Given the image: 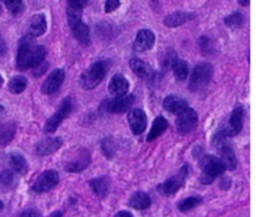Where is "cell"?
<instances>
[{"label":"cell","instance_id":"obj_43","mask_svg":"<svg viewBox=\"0 0 259 217\" xmlns=\"http://www.w3.org/2000/svg\"><path fill=\"white\" fill-rule=\"evenodd\" d=\"M2 85H3V77L0 76V87H2Z\"/></svg>","mask_w":259,"mask_h":217},{"label":"cell","instance_id":"obj_40","mask_svg":"<svg viewBox=\"0 0 259 217\" xmlns=\"http://www.w3.org/2000/svg\"><path fill=\"white\" fill-rule=\"evenodd\" d=\"M238 3H239L242 7H248V4H249V0H238Z\"/></svg>","mask_w":259,"mask_h":217},{"label":"cell","instance_id":"obj_41","mask_svg":"<svg viewBox=\"0 0 259 217\" xmlns=\"http://www.w3.org/2000/svg\"><path fill=\"white\" fill-rule=\"evenodd\" d=\"M48 217H62V212H61V211H56V212H53V213L51 214V216H48Z\"/></svg>","mask_w":259,"mask_h":217},{"label":"cell","instance_id":"obj_8","mask_svg":"<svg viewBox=\"0 0 259 217\" xmlns=\"http://www.w3.org/2000/svg\"><path fill=\"white\" fill-rule=\"evenodd\" d=\"M72 110V102H71V98H66L62 103H61L60 108L46 121L45 125V131L46 133H55L57 130V128L60 126V124L62 123L63 119L67 118L68 114Z\"/></svg>","mask_w":259,"mask_h":217},{"label":"cell","instance_id":"obj_5","mask_svg":"<svg viewBox=\"0 0 259 217\" xmlns=\"http://www.w3.org/2000/svg\"><path fill=\"white\" fill-rule=\"evenodd\" d=\"M212 77V66L207 62H201L194 68L189 87L191 91H200L206 87Z\"/></svg>","mask_w":259,"mask_h":217},{"label":"cell","instance_id":"obj_44","mask_svg":"<svg viewBox=\"0 0 259 217\" xmlns=\"http://www.w3.org/2000/svg\"><path fill=\"white\" fill-rule=\"evenodd\" d=\"M0 14H2V7H0Z\"/></svg>","mask_w":259,"mask_h":217},{"label":"cell","instance_id":"obj_7","mask_svg":"<svg viewBox=\"0 0 259 217\" xmlns=\"http://www.w3.org/2000/svg\"><path fill=\"white\" fill-rule=\"evenodd\" d=\"M177 115L179 116H177L176 126L180 134H187L196 128L197 119L199 118H197V114L194 108L187 106L185 110H182L181 113L177 114Z\"/></svg>","mask_w":259,"mask_h":217},{"label":"cell","instance_id":"obj_9","mask_svg":"<svg viewBox=\"0 0 259 217\" xmlns=\"http://www.w3.org/2000/svg\"><path fill=\"white\" fill-rule=\"evenodd\" d=\"M187 174H189V167L185 166L184 168L180 171L179 174L171 177V178L167 179L164 183L158 186V191L161 192L162 194H164V196H172V194L176 193V192L184 186Z\"/></svg>","mask_w":259,"mask_h":217},{"label":"cell","instance_id":"obj_25","mask_svg":"<svg viewBox=\"0 0 259 217\" xmlns=\"http://www.w3.org/2000/svg\"><path fill=\"white\" fill-rule=\"evenodd\" d=\"M151 203V197L144 192H136L129 199V206L136 209H147Z\"/></svg>","mask_w":259,"mask_h":217},{"label":"cell","instance_id":"obj_24","mask_svg":"<svg viewBox=\"0 0 259 217\" xmlns=\"http://www.w3.org/2000/svg\"><path fill=\"white\" fill-rule=\"evenodd\" d=\"M89 164H90V154H89V151L82 150L80 153V156L77 158V160H72L68 164H66V171L76 173V172L83 171Z\"/></svg>","mask_w":259,"mask_h":217},{"label":"cell","instance_id":"obj_14","mask_svg":"<svg viewBox=\"0 0 259 217\" xmlns=\"http://www.w3.org/2000/svg\"><path fill=\"white\" fill-rule=\"evenodd\" d=\"M128 123L134 135H139L147 128V116L142 108H133L128 114Z\"/></svg>","mask_w":259,"mask_h":217},{"label":"cell","instance_id":"obj_30","mask_svg":"<svg viewBox=\"0 0 259 217\" xmlns=\"http://www.w3.org/2000/svg\"><path fill=\"white\" fill-rule=\"evenodd\" d=\"M201 197H189V198H185L184 201L180 202V203L177 204V207H179L180 211L187 212L190 211V209L195 208L196 206H199V204H201Z\"/></svg>","mask_w":259,"mask_h":217},{"label":"cell","instance_id":"obj_23","mask_svg":"<svg viewBox=\"0 0 259 217\" xmlns=\"http://www.w3.org/2000/svg\"><path fill=\"white\" fill-rule=\"evenodd\" d=\"M167 129H168V121H167L163 116H158V118L154 119L153 124H152L151 131H149L148 136H147V140L153 141L154 139L161 136Z\"/></svg>","mask_w":259,"mask_h":217},{"label":"cell","instance_id":"obj_11","mask_svg":"<svg viewBox=\"0 0 259 217\" xmlns=\"http://www.w3.org/2000/svg\"><path fill=\"white\" fill-rule=\"evenodd\" d=\"M243 124H244V108H243L242 105H239L232 113V116H230V120L228 123L227 128L223 131H220L219 134H222L225 138L227 136L237 135V134H239L242 131Z\"/></svg>","mask_w":259,"mask_h":217},{"label":"cell","instance_id":"obj_31","mask_svg":"<svg viewBox=\"0 0 259 217\" xmlns=\"http://www.w3.org/2000/svg\"><path fill=\"white\" fill-rule=\"evenodd\" d=\"M224 23L225 25L230 28H240L244 24V17H243L242 13H233V14L225 17Z\"/></svg>","mask_w":259,"mask_h":217},{"label":"cell","instance_id":"obj_3","mask_svg":"<svg viewBox=\"0 0 259 217\" xmlns=\"http://www.w3.org/2000/svg\"><path fill=\"white\" fill-rule=\"evenodd\" d=\"M108 71L109 65L106 61L93 63L81 76V85L86 90H93L96 86L100 85Z\"/></svg>","mask_w":259,"mask_h":217},{"label":"cell","instance_id":"obj_2","mask_svg":"<svg viewBox=\"0 0 259 217\" xmlns=\"http://www.w3.org/2000/svg\"><path fill=\"white\" fill-rule=\"evenodd\" d=\"M82 9H76V8H67V19L70 24L71 30L76 39L82 44H89L90 43V29L88 25L82 22L81 18Z\"/></svg>","mask_w":259,"mask_h":217},{"label":"cell","instance_id":"obj_10","mask_svg":"<svg viewBox=\"0 0 259 217\" xmlns=\"http://www.w3.org/2000/svg\"><path fill=\"white\" fill-rule=\"evenodd\" d=\"M224 139L225 136H223L222 134H219V138H215V141H218L217 149L219 150L220 159H222V161L224 163L225 168L233 171V169L237 168L238 166L237 156H235L234 150H233L232 146L228 143H225Z\"/></svg>","mask_w":259,"mask_h":217},{"label":"cell","instance_id":"obj_21","mask_svg":"<svg viewBox=\"0 0 259 217\" xmlns=\"http://www.w3.org/2000/svg\"><path fill=\"white\" fill-rule=\"evenodd\" d=\"M131 68L134 72V75L138 76L139 78L149 80V78L153 77V68H152L148 63L144 62V61L139 60V58H132Z\"/></svg>","mask_w":259,"mask_h":217},{"label":"cell","instance_id":"obj_34","mask_svg":"<svg viewBox=\"0 0 259 217\" xmlns=\"http://www.w3.org/2000/svg\"><path fill=\"white\" fill-rule=\"evenodd\" d=\"M120 7V0H106L105 2V13H111Z\"/></svg>","mask_w":259,"mask_h":217},{"label":"cell","instance_id":"obj_27","mask_svg":"<svg viewBox=\"0 0 259 217\" xmlns=\"http://www.w3.org/2000/svg\"><path fill=\"white\" fill-rule=\"evenodd\" d=\"M9 166L17 173H25L28 171V163L24 156L20 155L19 153H13L9 156Z\"/></svg>","mask_w":259,"mask_h":217},{"label":"cell","instance_id":"obj_29","mask_svg":"<svg viewBox=\"0 0 259 217\" xmlns=\"http://www.w3.org/2000/svg\"><path fill=\"white\" fill-rule=\"evenodd\" d=\"M8 87H9V91L12 93H15V95L22 93L25 90V87H27V78L23 77V76H15V77L10 80Z\"/></svg>","mask_w":259,"mask_h":217},{"label":"cell","instance_id":"obj_6","mask_svg":"<svg viewBox=\"0 0 259 217\" xmlns=\"http://www.w3.org/2000/svg\"><path fill=\"white\" fill-rule=\"evenodd\" d=\"M60 182V176L56 171L50 169V171H46L40 174L37 178V181L33 184L32 189L35 193H46V192L51 191L52 188H55L56 186Z\"/></svg>","mask_w":259,"mask_h":217},{"label":"cell","instance_id":"obj_42","mask_svg":"<svg viewBox=\"0 0 259 217\" xmlns=\"http://www.w3.org/2000/svg\"><path fill=\"white\" fill-rule=\"evenodd\" d=\"M3 207H4V204H3V202L0 201V211H2V209H3Z\"/></svg>","mask_w":259,"mask_h":217},{"label":"cell","instance_id":"obj_22","mask_svg":"<svg viewBox=\"0 0 259 217\" xmlns=\"http://www.w3.org/2000/svg\"><path fill=\"white\" fill-rule=\"evenodd\" d=\"M90 186L95 194L100 198L108 196L109 191H110V179L109 177H100V178H95L90 181Z\"/></svg>","mask_w":259,"mask_h":217},{"label":"cell","instance_id":"obj_38","mask_svg":"<svg viewBox=\"0 0 259 217\" xmlns=\"http://www.w3.org/2000/svg\"><path fill=\"white\" fill-rule=\"evenodd\" d=\"M5 52H7V45H5L4 40H3L2 35H0V57H2Z\"/></svg>","mask_w":259,"mask_h":217},{"label":"cell","instance_id":"obj_16","mask_svg":"<svg viewBox=\"0 0 259 217\" xmlns=\"http://www.w3.org/2000/svg\"><path fill=\"white\" fill-rule=\"evenodd\" d=\"M63 141L61 138H47L40 140L39 143L35 145V153L38 155L43 156V155H48V154H52L55 151H57L58 149L62 146Z\"/></svg>","mask_w":259,"mask_h":217},{"label":"cell","instance_id":"obj_35","mask_svg":"<svg viewBox=\"0 0 259 217\" xmlns=\"http://www.w3.org/2000/svg\"><path fill=\"white\" fill-rule=\"evenodd\" d=\"M103 150L104 153H105L106 156H109V158H111L113 156V148H111V140L110 139H105V140L103 141Z\"/></svg>","mask_w":259,"mask_h":217},{"label":"cell","instance_id":"obj_39","mask_svg":"<svg viewBox=\"0 0 259 217\" xmlns=\"http://www.w3.org/2000/svg\"><path fill=\"white\" fill-rule=\"evenodd\" d=\"M114 217H134V216L128 211H120V212H118V213H116Z\"/></svg>","mask_w":259,"mask_h":217},{"label":"cell","instance_id":"obj_33","mask_svg":"<svg viewBox=\"0 0 259 217\" xmlns=\"http://www.w3.org/2000/svg\"><path fill=\"white\" fill-rule=\"evenodd\" d=\"M0 182H2L4 186H12V183L14 182V176L10 171H3L0 173Z\"/></svg>","mask_w":259,"mask_h":217},{"label":"cell","instance_id":"obj_4","mask_svg":"<svg viewBox=\"0 0 259 217\" xmlns=\"http://www.w3.org/2000/svg\"><path fill=\"white\" fill-rule=\"evenodd\" d=\"M201 182L205 184L211 183L217 177L222 176V174L227 171L222 159L218 158V156L215 155H205L204 158L201 159Z\"/></svg>","mask_w":259,"mask_h":217},{"label":"cell","instance_id":"obj_28","mask_svg":"<svg viewBox=\"0 0 259 217\" xmlns=\"http://www.w3.org/2000/svg\"><path fill=\"white\" fill-rule=\"evenodd\" d=\"M172 71H174L177 80L184 81L186 80L187 76H189V65H187L185 61L177 60L176 58V60L172 62Z\"/></svg>","mask_w":259,"mask_h":217},{"label":"cell","instance_id":"obj_20","mask_svg":"<svg viewBox=\"0 0 259 217\" xmlns=\"http://www.w3.org/2000/svg\"><path fill=\"white\" fill-rule=\"evenodd\" d=\"M189 106L187 101L179 95H168L163 101L164 110L172 114H180Z\"/></svg>","mask_w":259,"mask_h":217},{"label":"cell","instance_id":"obj_17","mask_svg":"<svg viewBox=\"0 0 259 217\" xmlns=\"http://www.w3.org/2000/svg\"><path fill=\"white\" fill-rule=\"evenodd\" d=\"M196 18V14L195 13H189V12H175L172 14L167 15L164 18L163 23L166 27L169 28H176L180 27V25L185 24V23L190 22V20L195 19Z\"/></svg>","mask_w":259,"mask_h":217},{"label":"cell","instance_id":"obj_19","mask_svg":"<svg viewBox=\"0 0 259 217\" xmlns=\"http://www.w3.org/2000/svg\"><path fill=\"white\" fill-rule=\"evenodd\" d=\"M47 30V19L45 14H35L33 15L29 22V28H28V34L29 37H40Z\"/></svg>","mask_w":259,"mask_h":217},{"label":"cell","instance_id":"obj_13","mask_svg":"<svg viewBox=\"0 0 259 217\" xmlns=\"http://www.w3.org/2000/svg\"><path fill=\"white\" fill-rule=\"evenodd\" d=\"M65 81V71L57 68V70L52 71V72L48 75V77L46 78L45 82L42 83V92L45 95H51V93H55L58 88L61 87V85Z\"/></svg>","mask_w":259,"mask_h":217},{"label":"cell","instance_id":"obj_12","mask_svg":"<svg viewBox=\"0 0 259 217\" xmlns=\"http://www.w3.org/2000/svg\"><path fill=\"white\" fill-rule=\"evenodd\" d=\"M134 103V96H120V97H115L113 100H108L104 102V108L110 114H123L128 111L129 108L133 106Z\"/></svg>","mask_w":259,"mask_h":217},{"label":"cell","instance_id":"obj_15","mask_svg":"<svg viewBox=\"0 0 259 217\" xmlns=\"http://www.w3.org/2000/svg\"><path fill=\"white\" fill-rule=\"evenodd\" d=\"M154 42H156V35H154L152 30H139L136 37V40H134V50H137V52H146V50L152 49Z\"/></svg>","mask_w":259,"mask_h":217},{"label":"cell","instance_id":"obj_36","mask_svg":"<svg viewBox=\"0 0 259 217\" xmlns=\"http://www.w3.org/2000/svg\"><path fill=\"white\" fill-rule=\"evenodd\" d=\"M89 0H67L68 7L76 8V9H83L86 4H88Z\"/></svg>","mask_w":259,"mask_h":217},{"label":"cell","instance_id":"obj_32","mask_svg":"<svg viewBox=\"0 0 259 217\" xmlns=\"http://www.w3.org/2000/svg\"><path fill=\"white\" fill-rule=\"evenodd\" d=\"M12 14L19 15L24 10V4L22 0H2Z\"/></svg>","mask_w":259,"mask_h":217},{"label":"cell","instance_id":"obj_18","mask_svg":"<svg viewBox=\"0 0 259 217\" xmlns=\"http://www.w3.org/2000/svg\"><path fill=\"white\" fill-rule=\"evenodd\" d=\"M129 91V82L123 75H115L109 83V92L115 97L126 95Z\"/></svg>","mask_w":259,"mask_h":217},{"label":"cell","instance_id":"obj_37","mask_svg":"<svg viewBox=\"0 0 259 217\" xmlns=\"http://www.w3.org/2000/svg\"><path fill=\"white\" fill-rule=\"evenodd\" d=\"M20 217H40V216L37 211H34V209H28V211L23 212V213L20 214Z\"/></svg>","mask_w":259,"mask_h":217},{"label":"cell","instance_id":"obj_26","mask_svg":"<svg viewBox=\"0 0 259 217\" xmlns=\"http://www.w3.org/2000/svg\"><path fill=\"white\" fill-rule=\"evenodd\" d=\"M17 126L13 123H0V145H7L13 140Z\"/></svg>","mask_w":259,"mask_h":217},{"label":"cell","instance_id":"obj_1","mask_svg":"<svg viewBox=\"0 0 259 217\" xmlns=\"http://www.w3.org/2000/svg\"><path fill=\"white\" fill-rule=\"evenodd\" d=\"M46 57V48L34 44L32 40H25L19 45L17 55V67L19 70L35 68L42 65Z\"/></svg>","mask_w":259,"mask_h":217}]
</instances>
